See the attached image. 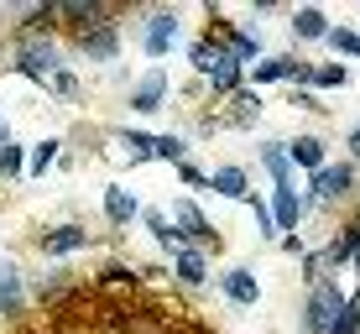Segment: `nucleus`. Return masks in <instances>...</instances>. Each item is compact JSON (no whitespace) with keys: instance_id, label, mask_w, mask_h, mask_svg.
Returning a JSON list of instances; mask_svg holds the SVG:
<instances>
[{"instance_id":"24","label":"nucleus","mask_w":360,"mask_h":334,"mask_svg":"<svg viewBox=\"0 0 360 334\" xmlns=\"http://www.w3.org/2000/svg\"><path fill=\"white\" fill-rule=\"evenodd\" d=\"M21 167H27V152H21L16 141L0 146V178H21Z\"/></svg>"},{"instance_id":"7","label":"nucleus","mask_w":360,"mask_h":334,"mask_svg":"<svg viewBox=\"0 0 360 334\" xmlns=\"http://www.w3.org/2000/svg\"><path fill=\"white\" fill-rule=\"evenodd\" d=\"M219 288H225L230 303H245V308L262 298V288H256V271H245V266H230L225 277H219Z\"/></svg>"},{"instance_id":"14","label":"nucleus","mask_w":360,"mask_h":334,"mask_svg":"<svg viewBox=\"0 0 360 334\" xmlns=\"http://www.w3.org/2000/svg\"><path fill=\"white\" fill-rule=\"evenodd\" d=\"M188 63H193L198 73H204V79H214L219 63H225V47H219V42H209V37H198V42L188 47Z\"/></svg>"},{"instance_id":"26","label":"nucleus","mask_w":360,"mask_h":334,"mask_svg":"<svg viewBox=\"0 0 360 334\" xmlns=\"http://www.w3.org/2000/svg\"><path fill=\"white\" fill-rule=\"evenodd\" d=\"M345 79H350V73H345V63H324V68H314V84H319V89H345Z\"/></svg>"},{"instance_id":"10","label":"nucleus","mask_w":360,"mask_h":334,"mask_svg":"<svg viewBox=\"0 0 360 334\" xmlns=\"http://www.w3.org/2000/svg\"><path fill=\"white\" fill-rule=\"evenodd\" d=\"M21 303H27V288H21V271L16 262H0V314H21Z\"/></svg>"},{"instance_id":"12","label":"nucleus","mask_w":360,"mask_h":334,"mask_svg":"<svg viewBox=\"0 0 360 334\" xmlns=\"http://www.w3.org/2000/svg\"><path fill=\"white\" fill-rule=\"evenodd\" d=\"M162 100H167V73H146V79L131 89V110H141V115H152Z\"/></svg>"},{"instance_id":"18","label":"nucleus","mask_w":360,"mask_h":334,"mask_svg":"<svg viewBox=\"0 0 360 334\" xmlns=\"http://www.w3.org/2000/svg\"><path fill=\"white\" fill-rule=\"evenodd\" d=\"M214 188L225 199H251V183H245V167H219L214 172Z\"/></svg>"},{"instance_id":"3","label":"nucleus","mask_w":360,"mask_h":334,"mask_svg":"<svg viewBox=\"0 0 360 334\" xmlns=\"http://www.w3.org/2000/svg\"><path fill=\"white\" fill-rule=\"evenodd\" d=\"M350 183H355V167H350V162L319 167V172H314V188H308V199H303V209L314 204V199H340V193H350Z\"/></svg>"},{"instance_id":"27","label":"nucleus","mask_w":360,"mask_h":334,"mask_svg":"<svg viewBox=\"0 0 360 334\" xmlns=\"http://www.w3.org/2000/svg\"><path fill=\"white\" fill-rule=\"evenodd\" d=\"M178 178L188 183V188H214V172H198L193 162H178Z\"/></svg>"},{"instance_id":"31","label":"nucleus","mask_w":360,"mask_h":334,"mask_svg":"<svg viewBox=\"0 0 360 334\" xmlns=\"http://www.w3.org/2000/svg\"><path fill=\"white\" fill-rule=\"evenodd\" d=\"M0 146H11V126H6V115H0Z\"/></svg>"},{"instance_id":"4","label":"nucleus","mask_w":360,"mask_h":334,"mask_svg":"<svg viewBox=\"0 0 360 334\" xmlns=\"http://www.w3.org/2000/svg\"><path fill=\"white\" fill-rule=\"evenodd\" d=\"M297 219H303V193H297L292 183H282V188H271V225L292 235V225H297Z\"/></svg>"},{"instance_id":"9","label":"nucleus","mask_w":360,"mask_h":334,"mask_svg":"<svg viewBox=\"0 0 360 334\" xmlns=\"http://www.w3.org/2000/svg\"><path fill=\"white\" fill-rule=\"evenodd\" d=\"M58 16H68L79 32H89V27H105L110 11L99 6V0H63V6H58Z\"/></svg>"},{"instance_id":"8","label":"nucleus","mask_w":360,"mask_h":334,"mask_svg":"<svg viewBox=\"0 0 360 334\" xmlns=\"http://www.w3.org/2000/svg\"><path fill=\"white\" fill-rule=\"evenodd\" d=\"M79 47H84L89 58H99V63H105V58L120 53V32L110 27V21H105V27H89V32H79Z\"/></svg>"},{"instance_id":"21","label":"nucleus","mask_w":360,"mask_h":334,"mask_svg":"<svg viewBox=\"0 0 360 334\" xmlns=\"http://www.w3.org/2000/svg\"><path fill=\"white\" fill-rule=\"evenodd\" d=\"M58 162V141H42V146H32L27 152V167H32V178H42L47 167Z\"/></svg>"},{"instance_id":"19","label":"nucleus","mask_w":360,"mask_h":334,"mask_svg":"<svg viewBox=\"0 0 360 334\" xmlns=\"http://www.w3.org/2000/svg\"><path fill=\"white\" fill-rule=\"evenodd\" d=\"M292 73H297L292 58H262L256 63V84H277V79H292Z\"/></svg>"},{"instance_id":"30","label":"nucleus","mask_w":360,"mask_h":334,"mask_svg":"<svg viewBox=\"0 0 360 334\" xmlns=\"http://www.w3.org/2000/svg\"><path fill=\"white\" fill-rule=\"evenodd\" d=\"M350 157H360V120H355V131H350Z\"/></svg>"},{"instance_id":"5","label":"nucleus","mask_w":360,"mask_h":334,"mask_svg":"<svg viewBox=\"0 0 360 334\" xmlns=\"http://www.w3.org/2000/svg\"><path fill=\"white\" fill-rule=\"evenodd\" d=\"M172 37H178V11H157V16H146V53H152V58L167 53Z\"/></svg>"},{"instance_id":"23","label":"nucleus","mask_w":360,"mask_h":334,"mask_svg":"<svg viewBox=\"0 0 360 334\" xmlns=\"http://www.w3.org/2000/svg\"><path fill=\"white\" fill-rule=\"evenodd\" d=\"M120 141H126L131 157H141V162H146V157H157V136H146V131H120Z\"/></svg>"},{"instance_id":"6","label":"nucleus","mask_w":360,"mask_h":334,"mask_svg":"<svg viewBox=\"0 0 360 334\" xmlns=\"http://www.w3.org/2000/svg\"><path fill=\"white\" fill-rule=\"evenodd\" d=\"M172 271H178V282H188V288H204L209 282V256L198 251V245H183V251L172 256Z\"/></svg>"},{"instance_id":"15","label":"nucleus","mask_w":360,"mask_h":334,"mask_svg":"<svg viewBox=\"0 0 360 334\" xmlns=\"http://www.w3.org/2000/svg\"><path fill=\"white\" fill-rule=\"evenodd\" d=\"M262 162H266V172H271V188L292 183V157H288V146H282V141H266V146H262Z\"/></svg>"},{"instance_id":"1","label":"nucleus","mask_w":360,"mask_h":334,"mask_svg":"<svg viewBox=\"0 0 360 334\" xmlns=\"http://www.w3.org/2000/svg\"><path fill=\"white\" fill-rule=\"evenodd\" d=\"M350 314H355V298H345L334 282H314V293H308V314H303L308 334H340V324Z\"/></svg>"},{"instance_id":"17","label":"nucleus","mask_w":360,"mask_h":334,"mask_svg":"<svg viewBox=\"0 0 360 334\" xmlns=\"http://www.w3.org/2000/svg\"><path fill=\"white\" fill-rule=\"evenodd\" d=\"M288 157H292V167H308V172L324 167V146H319L314 136H297V141L288 146Z\"/></svg>"},{"instance_id":"29","label":"nucleus","mask_w":360,"mask_h":334,"mask_svg":"<svg viewBox=\"0 0 360 334\" xmlns=\"http://www.w3.org/2000/svg\"><path fill=\"white\" fill-rule=\"evenodd\" d=\"M53 94H58V100H73V94H79V79H73V73L63 68V73L53 79Z\"/></svg>"},{"instance_id":"28","label":"nucleus","mask_w":360,"mask_h":334,"mask_svg":"<svg viewBox=\"0 0 360 334\" xmlns=\"http://www.w3.org/2000/svg\"><path fill=\"white\" fill-rule=\"evenodd\" d=\"M183 136H157V157H167V162H183Z\"/></svg>"},{"instance_id":"25","label":"nucleus","mask_w":360,"mask_h":334,"mask_svg":"<svg viewBox=\"0 0 360 334\" xmlns=\"http://www.w3.org/2000/svg\"><path fill=\"white\" fill-rule=\"evenodd\" d=\"M230 53L240 58V63H256V53H262V42H256L251 32H230Z\"/></svg>"},{"instance_id":"20","label":"nucleus","mask_w":360,"mask_h":334,"mask_svg":"<svg viewBox=\"0 0 360 334\" xmlns=\"http://www.w3.org/2000/svg\"><path fill=\"white\" fill-rule=\"evenodd\" d=\"M256 110H262V94L256 89H235V126H251Z\"/></svg>"},{"instance_id":"13","label":"nucleus","mask_w":360,"mask_h":334,"mask_svg":"<svg viewBox=\"0 0 360 334\" xmlns=\"http://www.w3.org/2000/svg\"><path fill=\"white\" fill-rule=\"evenodd\" d=\"M292 37H303V42H324L329 37V16L324 11H314V6H303V11H292Z\"/></svg>"},{"instance_id":"16","label":"nucleus","mask_w":360,"mask_h":334,"mask_svg":"<svg viewBox=\"0 0 360 334\" xmlns=\"http://www.w3.org/2000/svg\"><path fill=\"white\" fill-rule=\"evenodd\" d=\"M105 214H110V225H131V219L141 214V204H136V193H126V188H105Z\"/></svg>"},{"instance_id":"11","label":"nucleus","mask_w":360,"mask_h":334,"mask_svg":"<svg viewBox=\"0 0 360 334\" xmlns=\"http://www.w3.org/2000/svg\"><path fill=\"white\" fill-rule=\"evenodd\" d=\"M84 240H89L84 225H53V230H42V256H68V251H79Z\"/></svg>"},{"instance_id":"22","label":"nucleus","mask_w":360,"mask_h":334,"mask_svg":"<svg viewBox=\"0 0 360 334\" xmlns=\"http://www.w3.org/2000/svg\"><path fill=\"white\" fill-rule=\"evenodd\" d=\"M324 42L334 47V53H350V58H360V32H350V27H329Z\"/></svg>"},{"instance_id":"2","label":"nucleus","mask_w":360,"mask_h":334,"mask_svg":"<svg viewBox=\"0 0 360 334\" xmlns=\"http://www.w3.org/2000/svg\"><path fill=\"white\" fill-rule=\"evenodd\" d=\"M16 68L27 73V79H37V84H53L58 73H63V47L53 42V37H27V42L16 47Z\"/></svg>"}]
</instances>
